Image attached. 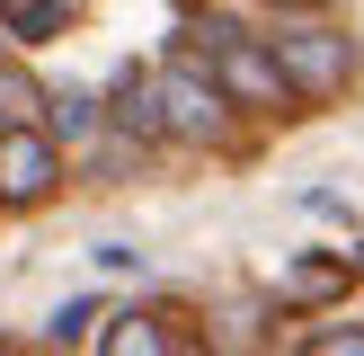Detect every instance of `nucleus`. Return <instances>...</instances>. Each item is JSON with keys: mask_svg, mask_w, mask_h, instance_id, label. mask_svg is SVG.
<instances>
[{"mask_svg": "<svg viewBox=\"0 0 364 356\" xmlns=\"http://www.w3.org/2000/svg\"><path fill=\"white\" fill-rule=\"evenodd\" d=\"M53 178H63V152L36 125H0V205H36L53 196Z\"/></svg>", "mask_w": 364, "mask_h": 356, "instance_id": "obj_4", "label": "nucleus"}, {"mask_svg": "<svg viewBox=\"0 0 364 356\" xmlns=\"http://www.w3.org/2000/svg\"><path fill=\"white\" fill-rule=\"evenodd\" d=\"M9 9H18V36H53V27H63V0H9Z\"/></svg>", "mask_w": 364, "mask_h": 356, "instance_id": "obj_8", "label": "nucleus"}, {"mask_svg": "<svg viewBox=\"0 0 364 356\" xmlns=\"http://www.w3.org/2000/svg\"><path fill=\"white\" fill-rule=\"evenodd\" d=\"M213 45H223V98H240V107H294V80H284V63H276V45H240L231 27H213Z\"/></svg>", "mask_w": 364, "mask_h": 356, "instance_id": "obj_3", "label": "nucleus"}, {"mask_svg": "<svg viewBox=\"0 0 364 356\" xmlns=\"http://www.w3.org/2000/svg\"><path fill=\"white\" fill-rule=\"evenodd\" d=\"M276 63H284V80H294V98H329V89L355 80V45H347V36H329V27L276 36Z\"/></svg>", "mask_w": 364, "mask_h": 356, "instance_id": "obj_2", "label": "nucleus"}, {"mask_svg": "<svg viewBox=\"0 0 364 356\" xmlns=\"http://www.w3.org/2000/svg\"><path fill=\"white\" fill-rule=\"evenodd\" d=\"M89 320H98V303H63V312H53V347H80Z\"/></svg>", "mask_w": 364, "mask_h": 356, "instance_id": "obj_9", "label": "nucleus"}, {"mask_svg": "<svg viewBox=\"0 0 364 356\" xmlns=\"http://www.w3.org/2000/svg\"><path fill=\"white\" fill-rule=\"evenodd\" d=\"M98 347L107 356H160V347H187V330H169V312H124Z\"/></svg>", "mask_w": 364, "mask_h": 356, "instance_id": "obj_5", "label": "nucleus"}, {"mask_svg": "<svg viewBox=\"0 0 364 356\" xmlns=\"http://www.w3.org/2000/svg\"><path fill=\"white\" fill-rule=\"evenodd\" d=\"M36 107H45V89H36L27 71L0 63V125H36Z\"/></svg>", "mask_w": 364, "mask_h": 356, "instance_id": "obj_7", "label": "nucleus"}, {"mask_svg": "<svg viewBox=\"0 0 364 356\" xmlns=\"http://www.w3.org/2000/svg\"><path fill=\"white\" fill-rule=\"evenodd\" d=\"M151 98H160V134H187V142H223V80H205V71H187V63H169L151 80Z\"/></svg>", "mask_w": 364, "mask_h": 356, "instance_id": "obj_1", "label": "nucleus"}, {"mask_svg": "<svg viewBox=\"0 0 364 356\" xmlns=\"http://www.w3.org/2000/svg\"><path fill=\"white\" fill-rule=\"evenodd\" d=\"M311 347H320V356H364V330H320Z\"/></svg>", "mask_w": 364, "mask_h": 356, "instance_id": "obj_10", "label": "nucleus"}, {"mask_svg": "<svg viewBox=\"0 0 364 356\" xmlns=\"http://www.w3.org/2000/svg\"><path fill=\"white\" fill-rule=\"evenodd\" d=\"M347 294V267L338 258H302L294 276H284V303H338Z\"/></svg>", "mask_w": 364, "mask_h": 356, "instance_id": "obj_6", "label": "nucleus"}, {"mask_svg": "<svg viewBox=\"0 0 364 356\" xmlns=\"http://www.w3.org/2000/svg\"><path fill=\"white\" fill-rule=\"evenodd\" d=\"M0 9H9V0H0Z\"/></svg>", "mask_w": 364, "mask_h": 356, "instance_id": "obj_12", "label": "nucleus"}, {"mask_svg": "<svg viewBox=\"0 0 364 356\" xmlns=\"http://www.w3.org/2000/svg\"><path fill=\"white\" fill-rule=\"evenodd\" d=\"M63 134H98V107H89V98H63Z\"/></svg>", "mask_w": 364, "mask_h": 356, "instance_id": "obj_11", "label": "nucleus"}]
</instances>
